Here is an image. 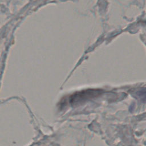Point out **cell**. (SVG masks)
Instances as JSON below:
<instances>
[{
    "label": "cell",
    "mask_w": 146,
    "mask_h": 146,
    "mask_svg": "<svg viewBox=\"0 0 146 146\" xmlns=\"http://www.w3.org/2000/svg\"><path fill=\"white\" fill-rule=\"evenodd\" d=\"M101 90H88L86 91L77 92L71 96L70 102L75 103L76 102H82V100H87L92 97L98 96L101 93Z\"/></svg>",
    "instance_id": "1"
}]
</instances>
